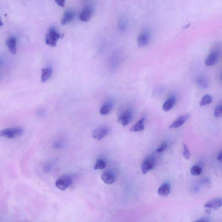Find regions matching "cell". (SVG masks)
<instances>
[{
	"mask_svg": "<svg viewBox=\"0 0 222 222\" xmlns=\"http://www.w3.org/2000/svg\"><path fill=\"white\" fill-rule=\"evenodd\" d=\"M151 39V35L147 31H143L138 37L137 44L139 48H144L149 44Z\"/></svg>",
	"mask_w": 222,
	"mask_h": 222,
	"instance_id": "cell-8",
	"label": "cell"
},
{
	"mask_svg": "<svg viewBox=\"0 0 222 222\" xmlns=\"http://www.w3.org/2000/svg\"><path fill=\"white\" fill-rule=\"evenodd\" d=\"M145 117L142 118L140 120L138 121L134 126L132 127L130 129L131 132H139L144 130V122L145 121Z\"/></svg>",
	"mask_w": 222,
	"mask_h": 222,
	"instance_id": "cell-18",
	"label": "cell"
},
{
	"mask_svg": "<svg viewBox=\"0 0 222 222\" xmlns=\"http://www.w3.org/2000/svg\"><path fill=\"white\" fill-rule=\"evenodd\" d=\"M196 84L201 89H207L209 87V81L206 75L201 74L196 79Z\"/></svg>",
	"mask_w": 222,
	"mask_h": 222,
	"instance_id": "cell-9",
	"label": "cell"
},
{
	"mask_svg": "<svg viewBox=\"0 0 222 222\" xmlns=\"http://www.w3.org/2000/svg\"><path fill=\"white\" fill-rule=\"evenodd\" d=\"M24 130L21 127H13L7 128L0 131V137L14 139L20 137L23 134Z\"/></svg>",
	"mask_w": 222,
	"mask_h": 222,
	"instance_id": "cell-1",
	"label": "cell"
},
{
	"mask_svg": "<svg viewBox=\"0 0 222 222\" xmlns=\"http://www.w3.org/2000/svg\"><path fill=\"white\" fill-rule=\"evenodd\" d=\"M74 17V13L72 11H67L64 13L63 17L62 18L61 23L62 25H65L72 21Z\"/></svg>",
	"mask_w": 222,
	"mask_h": 222,
	"instance_id": "cell-19",
	"label": "cell"
},
{
	"mask_svg": "<svg viewBox=\"0 0 222 222\" xmlns=\"http://www.w3.org/2000/svg\"><path fill=\"white\" fill-rule=\"evenodd\" d=\"M222 205V199L221 198H216L209 200L204 204L205 208L208 209H217L220 208Z\"/></svg>",
	"mask_w": 222,
	"mask_h": 222,
	"instance_id": "cell-14",
	"label": "cell"
},
{
	"mask_svg": "<svg viewBox=\"0 0 222 222\" xmlns=\"http://www.w3.org/2000/svg\"><path fill=\"white\" fill-rule=\"evenodd\" d=\"M72 183V178L70 175L68 174L63 175L56 181L55 186L59 190L64 191Z\"/></svg>",
	"mask_w": 222,
	"mask_h": 222,
	"instance_id": "cell-4",
	"label": "cell"
},
{
	"mask_svg": "<svg viewBox=\"0 0 222 222\" xmlns=\"http://www.w3.org/2000/svg\"><path fill=\"white\" fill-rule=\"evenodd\" d=\"M53 70L50 68H43L42 69L41 74V81L43 83L46 82L50 78L52 74Z\"/></svg>",
	"mask_w": 222,
	"mask_h": 222,
	"instance_id": "cell-20",
	"label": "cell"
},
{
	"mask_svg": "<svg viewBox=\"0 0 222 222\" xmlns=\"http://www.w3.org/2000/svg\"><path fill=\"white\" fill-rule=\"evenodd\" d=\"M106 167V162L103 159H98L96 161V164L94 167L95 170H102L105 169Z\"/></svg>",
	"mask_w": 222,
	"mask_h": 222,
	"instance_id": "cell-22",
	"label": "cell"
},
{
	"mask_svg": "<svg viewBox=\"0 0 222 222\" xmlns=\"http://www.w3.org/2000/svg\"><path fill=\"white\" fill-rule=\"evenodd\" d=\"M213 102V97L209 94H206L203 96L199 102L200 107H204L211 103Z\"/></svg>",
	"mask_w": 222,
	"mask_h": 222,
	"instance_id": "cell-21",
	"label": "cell"
},
{
	"mask_svg": "<svg viewBox=\"0 0 222 222\" xmlns=\"http://www.w3.org/2000/svg\"><path fill=\"white\" fill-rule=\"evenodd\" d=\"M167 146H168V144L166 142H164L157 149V152L158 153H161L166 149Z\"/></svg>",
	"mask_w": 222,
	"mask_h": 222,
	"instance_id": "cell-26",
	"label": "cell"
},
{
	"mask_svg": "<svg viewBox=\"0 0 222 222\" xmlns=\"http://www.w3.org/2000/svg\"><path fill=\"white\" fill-rule=\"evenodd\" d=\"M202 170V169L200 167L194 166L190 169V174L194 176L199 175L201 173Z\"/></svg>",
	"mask_w": 222,
	"mask_h": 222,
	"instance_id": "cell-23",
	"label": "cell"
},
{
	"mask_svg": "<svg viewBox=\"0 0 222 222\" xmlns=\"http://www.w3.org/2000/svg\"><path fill=\"white\" fill-rule=\"evenodd\" d=\"M3 23L2 22V20H1V18H0V27H2L3 25Z\"/></svg>",
	"mask_w": 222,
	"mask_h": 222,
	"instance_id": "cell-30",
	"label": "cell"
},
{
	"mask_svg": "<svg viewBox=\"0 0 222 222\" xmlns=\"http://www.w3.org/2000/svg\"><path fill=\"white\" fill-rule=\"evenodd\" d=\"M209 219L207 218V217H203L201 219H199V220H197L196 221V222H209Z\"/></svg>",
	"mask_w": 222,
	"mask_h": 222,
	"instance_id": "cell-28",
	"label": "cell"
},
{
	"mask_svg": "<svg viewBox=\"0 0 222 222\" xmlns=\"http://www.w3.org/2000/svg\"><path fill=\"white\" fill-rule=\"evenodd\" d=\"M114 102L113 100L108 99L104 103L100 109L99 113L101 115H107L113 109Z\"/></svg>",
	"mask_w": 222,
	"mask_h": 222,
	"instance_id": "cell-11",
	"label": "cell"
},
{
	"mask_svg": "<svg viewBox=\"0 0 222 222\" xmlns=\"http://www.w3.org/2000/svg\"><path fill=\"white\" fill-rule=\"evenodd\" d=\"M221 54V49L218 46L214 47L209 55L205 59V64L207 66L214 65L218 61L219 58Z\"/></svg>",
	"mask_w": 222,
	"mask_h": 222,
	"instance_id": "cell-3",
	"label": "cell"
},
{
	"mask_svg": "<svg viewBox=\"0 0 222 222\" xmlns=\"http://www.w3.org/2000/svg\"><path fill=\"white\" fill-rule=\"evenodd\" d=\"M217 160L218 161H221L222 160V151H220V152L219 153L218 155L217 156Z\"/></svg>",
	"mask_w": 222,
	"mask_h": 222,
	"instance_id": "cell-29",
	"label": "cell"
},
{
	"mask_svg": "<svg viewBox=\"0 0 222 222\" xmlns=\"http://www.w3.org/2000/svg\"><path fill=\"white\" fill-rule=\"evenodd\" d=\"M102 180L106 184H112L115 182V176L111 171H107L104 172L101 176Z\"/></svg>",
	"mask_w": 222,
	"mask_h": 222,
	"instance_id": "cell-13",
	"label": "cell"
},
{
	"mask_svg": "<svg viewBox=\"0 0 222 222\" xmlns=\"http://www.w3.org/2000/svg\"><path fill=\"white\" fill-rule=\"evenodd\" d=\"M16 44L17 39L14 37H10L6 41V44L9 50L14 54L17 52Z\"/></svg>",
	"mask_w": 222,
	"mask_h": 222,
	"instance_id": "cell-15",
	"label": "cell"
},
{
	"mask_svg": "<svg viewBox=\"0 0 222 222\" xmlns=\"http://www.w3.org/2000/svg\"><path fill=\"white\" fill-rule=\"evenodd\" d=\"M109 128L106 126L97 128L93 132L92 136L95 139L100 140L103 139L109 133Z\"/></svg>",
	"mask_w": 222,
	"mask_h": 222,
	"instance_id": "cell-7",
	"label": "cell"
},
{
	"mask_svg": "<svg viewBox=\"0 0 222 222\" xmlns=\"http://www.w3.org/2000/svg\"><path fill=\"white\" fill-rule=\"evenodd\" d=\"M92 11L89 8H86L79 14V19L83 22H87L90 19L92 16Z\"/></svg>",
	"mask_w": 222,
	"mask_h": 222,
	"instance_id": "cell-16",
	"label": "cell"
},
{
	"mask_svg": "<svg viewBox=\"0 0 222 222\" xmlns=\"http://www.w3.org/2000/svg\"><path fill=\"white\" fill-rule=\"evenodd\" d=\"M60 38H61V35L58 33L54 28H51L46 35V44L50 47H55L57 45L58 40Z\"/></svg>",
	"mask_w": 222,
	"mask_h": 222,
	"instance_id": "cell-5",
	"label": "cell"
},
{
	"mask_svg": "<svg viewBox=\"0 0 222 222\" xmlns=\"http://www.w3.org/2000/svg\"><path fill=\"white\" fill-rule=\"evenodd\" d=\"M170 185L168 183L163 184L160 186L158 190V193L162 197H165L170 193Z\"/></svg>",
	"mask_w": 222,
	"mask_h": 222,
	"instance_id": "cell-17",
	"label": "cell"
},
{
	"mask_svg": "<svg viewBox=\"0 0 222 222\" xmlns=\"http://www.w3.org/2000/svg\"><path fill=\"white\" fill-rule=\"evenodd\" d=\"M183 155L187 160H188L190 157V153L188 146L184 143L183 144Z\"/></svg>",
	"mask_w": 222,
	"mask_h": 222,
	"instance_id": "cell-24",
	"label": "cell"
},
{
	"mask_svg": "<svg viewBox=\"0 0 222 222\" xmlns=\"http://www.w3.org/2000/svg\"><path fill=\"white\" fill-rule=\"evenodd\" d=\"M134 116V112L131 108H127L121 112L118 118V122L123 126H125L131 123Z\"/></svg>",
	"mask_w": 222,
	"mask_h": 222,
	"instance_id": "cell-2",
	"label": "cell"
},
{
	"mask_svg": "<svg viewBox=\"0 0 222 222\" xmlns=\"http://www.w3.org/2000/svg\"><path fill=\"white\" fill-rule=\"evenodd\" d=\"M156 164L155 159L153 156H149L146 158L142 162V171L143 174H145L147 173L150 170L155 167Z\"/></svg>",
	"mask_w": 222,
	"mask_h": 222,
	"instance_id": "cell-6",
	"label": "cell"
},
{
	"mask_svg": "<svg viewBox=\"0 0 222 222\" xmlns=\"http://www.w3.org/2000/svg\"><path fill=\"white\" fill-rule=\"evenodd\" d=\"M189 117V115L188 114L180 115L170 124L169 128L171 129H175L180 127L186 123V121L188 120Z\"/></svg>",
	"mask_w": 222,
	"mask_h": 222,
	"instance_id": "cell-10",
	"label": "cell"
},
{
	"mask_svg": "<svg viewBox=\"0 0 222 222\" xmlns=\"http://www.w3.org/2000/svg\"><path fill=\"white\" fill-rule=\"evenodd\" d=\"M177 101V98L174 95H171L164 102L162 109L165 112H169L174 107Z\"/></svg>",
	"mask_w": 222,
	"mask_h": 222,
	"instance_id": "cell-12",
	"label": "cell"
},
{
	"mask_svg": "<svg viewBox=\"0 0 222 222\" xmlns=\"http://www.w3.org/2000/svg\"><path fill=\"white\" fill-rule=\"evenodd\" d=\"M55 1L59 6L61 7H63L65 4V0H55Z\"/></svg>",
	"mask_w": 222,
	"mask_h": 222,
	"instance_id": "cell-27",
	"label": "cell"
},
{
	"mask_svg": "<svg viewBox=\"0 0 222 222\" xmlns=\"http://www.w3.org/2000/svg\"><path fill=\"white\" fill-rule=\"evenodd\" d=\"M222 115V105H219L215 108L214 115L216 118L221 117Z\"/></svg>",
	"mask_w": 222,
	"mask_h": 222,
	"instance_id": "cell-25",
	"label": "cell"
}]
</instances>
